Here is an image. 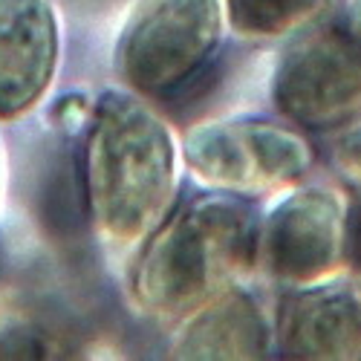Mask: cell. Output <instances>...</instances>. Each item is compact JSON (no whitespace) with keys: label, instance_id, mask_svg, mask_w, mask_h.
<instances>
[{"label":"cell","instance_id":"1","mask_svg":"<svg viewBox=\"0 0 361 361\" xmlns=\"http://www.w3.org/2000/svg\"><path fill=\"white\" fill-rule=\"evenodd\" d=\"M84 188L107 243L130 246L154 231L176 191L173 139L162 118L133 96H104L87 142Z\"/></svg>","mask_w":361,"mask_h":361},{"label":"cell","instance_id":"2","mask_svg":"<svg viewBox=\"0 0 361 361\" xmlns=\"http://www.w3.org/2000/svg\"><path fill=\"white\" fill-rule=\"evenodd\" d=\"M252 255L246 208L197 200L150 231L133 269V298L154 318H183L212 300Z\"/></svg>","mask_w":361,"mask_h":361},{"label":"cell","instance_id":"3","mask_svg":"<svg viewBox=\"0 0 361 361\" xmlns=\"http://www.w3.org/2000/svg\"><path fill=\"white\" fill-rule=\"evenodd\" d=\"M220 38V0H139L116 47L122 78L145 96H173L202 73Z\"/></svg>","mask_w":361,"mask_h":361},{"label":"cell","instance_id":"4","mask_svg":"<svg viewBox=\"0 0 361 361\" xmlns=\"http://www.w3.org/2000/svg\"><path fill=\"white\" fill-rule=\"evenodd\" d=\"M183 154L202 183L237 191L269 188L307 165V147L266 122L202 125L188 133Z\"/></svg>","mask_w":361,"mask_h":361},{"label":"cell","instance_id":"5","mask_svg":"<svg viewBox=\"0 0 361 361\" xmlns=\"http://www.w3.org/2000/svg\"><path fill=\"white\" fill-rule=\"evenodd\" d=\"M55 67L58 20L49 0H0V122L35 110Z\"/></svg>","mask_w":361,"mask_h":361},{"label":"cell","instance_id":"6","mask_svg":"<svg viewBox=\"0 0 361 361\" xmlns=\"http://www.w3.org/2000/svg\"><path fill=\"white\" fill-rule=\"evenodd\" d=\"M361 61L338 38H315L298 47L275 81V99L281 107L300 122L321 125L344 113V102L358 93Z\"/></svg>","mask_w":361,"mask_h":361},{"label":"cell","instance_id":"7","mask_svg":"<svg viewBox=\"0 0 361 361\" xmlns=\"http://www.w3.org/2000/svg\"><path fill=\"white\" fill-rule=\"evenodd\" d=\"M333 255V205L321 194L289 200L269 226V257L275 275L310 278Z\"/></svg>","mask_w":361,"mask_h":361},{"label":"cell","instance_id":"8","mask_svg":"<svg viewBox=\"0 0 361 361\" xmlns=\"http://www.w3.org/2000/svg\"><path fill=\"white\" fill-rule=\"evenodd\" d=\"M266 336L252 300L228 292L205 300L202 310L179 329L173 341L176 358H252L260 355Z\"/></svg>","mask_w":361,"mask_h":361},{"label":"cell","instance_id":"9","mask_svg":"<svg viewBox=\"0 0 361 361\" xmlns=\"http://www.w3.org/2000/svg\"><path fill=\"white\" fill-rule=\"evenodd\" d=\"M350 300L333 295H307L283 310V344L295 355H326L341 338V321L350 318Z\"/></svg>","mask_w":361,"mask_h":361},{"label":"cell","instance_id":"10","mask_svg":"<svg viewBox=\"0 0 361 361\" xmlns=\"http://www.w3.org/2000/svg\"><path fill=\"white\" fill-rule=\"evenodd\" d=\"M324 0H228L231 23L243 35H278L307 20Z\"/></svg>","mask_w":361,"mask_h":361},{"label":"cell","instance_id":"11","mask_svg":"<svg viewBox=\"0 0 361 361\" xmlns=\"http://www.w3.org/2000/svg\"><path fill=\"white\" fill-rule=\"evenodd\" d=\"M49 355L47 338L32 326H4L0 329V358H44Z\"/></svg>","mask_w":361,"mask_h":361},{"label":"cell","instance_id":"12","mask_svg":"<svg viewBox=\"0 0 361 361\" xmlns=\"http://www.w3.org/2000/svg\"><path fill=\"white\" fill-rule=\"evenodd\" d=\"M350 226H353V228H350V234H353V257L361 263V208H355Z\"/></svg>","mask_w":361,"mask_h":361}]
</instances>
